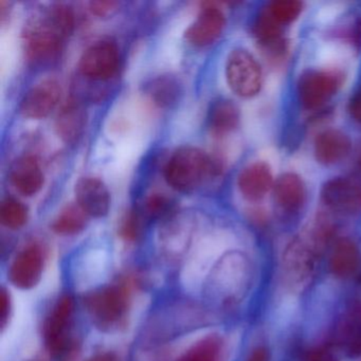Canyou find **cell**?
Wrapping results in <instances>:
<instances>
[{
	"label": "cell",
	"instance_id": "cell-32",
	"mask_svg": "<svg viewBox=\"0 0 361 361\" xmlns=\"http://www.w3.org/2000/svg\"><path fill=\"white\" fill-rule=\"evenodd\" d=\"M83 361H123L121 355L113 348H100L88 355Z\"/></svg>",
	"mask_w": 361,
	"mask_h": 361
},
{
	"label": "cell",
	"instance_id": "cell-1",
	"mask_svg": "<svg viewBox=\"0 0 361 361\" xmlns=\"http://www.w3.org/2000/svg\"><path fill=\"white\" fill-rule=\"evenodd\" d=\"M141 285L138 274H130L86 291L81 305L92 326L104 334L126 331L132 319L135 291Z\"/></svg>",
	"mask_w": 361,
	"mask_h": 361
},
{
	"label": "cell",
	"instance_id": "cell-17",
	"mask_svg": "<svg viewBox=\"0 0 361 361\" xmlns=\"http://www.w3.org/2000/svg\"><path fill=\"white\" fill-rule=\"evenodd\" d=\"M10 180L23 195H35L44 185V173L39 160L32 155L18 158L10 170Z\"/></svg>",
	"mask_w": 361,
	"mask_h": 361
},
{
	"label": "cell",
	"instance_id": "cell-21",
	"mask_svg": "<svg viewBox=\"0 0 361 361\" xmlns=\"http://www.w3.org/2000/svg\"><path fill=\"white\" fill-rule=\"evenodd\" d=\"M90 219L79 204H66L52 221L50 229L56 235H78L87 228Z\"/></svg>",
	"mask_w": 361,
	"mask_h": 361
},
{
	"label": "cell",
	"instance_id": "cell-18",
	"mask_svg": "<svg viewBox=\"0 0 361 361\" xmlns=\"http://www.w3.org/2000/svg\"><path fill=\"white\" fill-rule=\"evenodd\" d=\"M87 122V114L81 102L71 99L59 111L56 130L59 137L67 145H75L81 138Z\"/></svg>",
	"mask_w": 361,
	"mask_h": 361
},
{
	"label": "cell",
	"instance_id": "cell-7",
	"mask_svg": "<svg viewBox=\"0 0 361 361\" xmlns=\"http://www.w3.org/2000/svg\"><path fill=\"white\" fill-rule=\"evenodd\" d=\"M196 227V217L189 211H175L161 221L158 246L162 257L172 262L183 259L191 248Z\"/></svg>",
	"mask_w": 361,
	"mask_h": 361
},
{
	"label": "cell",
	"instance_id": "cell-22",
	"mask_svg": "<svg viewBox=\"0 0 361 361\" xmlns=\"http://www.w3.org/2000/svg\"><path fill=\"white\" fill-rule=\"evenodd\" d=\"M240 123L238 107L230 100H219L211 107L209 126L213 134L225 136L233 132Z\"/></svg>",
	"mask_w": 361,
	"mask_h": 361
},
{
	"label": "cell",
	"instance_id": "cell-13",
	"mask_svg": "<svg viewBox=\"0 0 361 361\" xmlns=\"http://www.w3.org/2000/svg\"><path fill=\"white\" fill-rule=\"evenodd\" d=\"M321 200L337 210H360L361 183L350 177L329 179L321 189Z\"/></svg>",
	"mask_w": 361,
	"mask_h": 361
},
{
	"label": "cell",
	"instance_id": "cell-10",
	"mask_svg": "<svg viewBox=\"0 0 361 361\" xmlns=\"http://www.w3.org/2000/svg\"><path fill=\"white\" fill-rule=\"evenodd\" d=\"M120 65L119 49L113 42L101 41L92 44L82 54L79 68L82 75L97 81L111 79Z\"/></svg>",
	"mask_w": 361,
	"mask_h": 361
},
{
	"label": "cell",
	"instance_id": "cell-33",
	"mask_svg": "<svg viewBox=\"0 0 361 361\" xmlns=\"http://www.w3.org/2000/svg\"><path fill=\"white\" fill-rule=\"evenodd\" d=\"M350 114L353 119L361 123V92H357L350 102Z\"/></svg>",
	"mask_w": 361,
	"mask_h": 361
},
{
	"label": "cell",
	"instance_id": "cell-28",
	"mask_svg": "<svg viewBox=\"0 0 361 361\" xmlns=\"http://www.w3.org/2000/svg\"><path fill=\"white\" fill-rule=\"evenodd\" d=\"M145 214L149 219H160L164 221L166 217L175 212V204L173 200L166 195V194H152L145 204Z\"/></svg>",
	"mask_w": 361,
	"mask_h": 361
},
{
	"label": "cell",
	"instance_id": "cell-9",
	"mask_svg": "<svg viewBox=\"0 0 361 361\" xmlns=\"http://www.w3.org/2000/svg\"><path fill=\"white\" fill-rule=\"evenodd\" d=\"M342 73L326 69H312L300 75L297 92L300 104L308 111L324 105L342 84Z\"/></svg>",
	"mask_w": 361,
	"mask_h": 361
},
{
	"label": "cell",
	"instance_id": "cell-11",
	"mask_svg": "<svg viewBox=\"0 0 361 361\" xmlns=\"http://www.w3.org/2000/svg\"><path fill=\"white\" fill-rule=\"evenodd\" d=\"M60 83L46 79L28 90L20 103V113L30 119H44L56 109L61 98Z\"/></svg>",
	"mask_w": 361,
	"mask_h": 361
},
{
	"label": "cell",
	"instance_id": "cell-19",
	"mask_svg": "<svg viewBox=\"0 0 361 361\" xmlns=\"http://www.w3.org/2000/svg\"><path fill=\"white\" fill-rule=\"evenodd\" d=\"M223 343L216 334H206L177 350L168 361H221Z\"/></svg>",
	"mask_w": 361,
	"mask_h": 361
},
{
	"label": "cell",
	"instance_id": "cell-26",
	"mask_svg": "<svg viewBox=\"0 0 361 361\" xmlns=\"http://www.w3.org/2000/svg\"><path fill=\"white\" fill-rule=\"evenodd\" d=\"M303 10V4L298 0H274L264 10L266 14L276 23L278 26L295 22Z\"/></svg>",
	"mask_w": 361,
	"mask_h": 361
},
{
	"label": "cell",
	"instance_id": "cell-25",
	"mask_svg": "<svg viewBox=\"0 0 361 361\" xmlns=\"http://www.w3.org/2000/svg\"><path fill=\"white\" fill-rule=\"evenodd\" d=\"M145 232V219L138 210L130 209L126 211L119 221L118 235L128 245L140 242Z\"/></svg>",
	"mask_w": 361,
	"mask_h": 361
},
{
	"label": "cell",
	"instance_id": "cell-12",
	"mask_svg": "<svg viewBox=\"0 0 361 361\" xmlns=\"http://www.w3.org/2000/svg\"><path fill=\"white\" fill-rule=\"evenodd\" d=\"M225 25V14L221 8L215 4H204L195 22L185 31V39L197 47L210 45L221 37Z\"/></svg>",
	"mask_w": 361,
	"mask_h": 361
},
{
	"label": "cell",
	"instance_id": "cell-4",
	"mask_svg": "<svg viewBox=\"0 0 361 361\" xmlns=\"http://www.w3.org/2000/svg\"><path fill=\"white\" fill-rule=\"evenodd\" d=\"M48 259L47 246L42 240H29L10 261L7 269L8 282L18 290H33L43 280Z\"/></svg>",
	"mask_w": 361,
	"mask_h": 361
},
{
	"label": "cell",
	"instance_id": "cell-34",
	"mask_svg": "<svg viewBox=\"0 0 361 361\" xmlns=\"http://www.w3.org/2000/svg\"><path fill=\"white\" fill-rule=\"evenodd\" d=\"M27 361H41V360H35H35H27Z\"/></svg>",
	"mask_w": 361,
	"mask_h": 361
},
{
	"label": "cell",
	"instance_id": "cell-6",
	"mask_svg": "<svg viewBox=\"0 0 361 361\" xmlns=\"http://www.w3.org/2000/svg\"><path fill=\"white\" fill-rule=\"evenodd\" d=\"M23 37L27 58L33 64H50L60 56L64 37L54 28L47 14L30 18Z\"/></svg>",
	"mask_w": 361,
	"mask_h": 361
},
{
	"label": "cell",
	"instance_id": "cell-5",
	"mask_svg": "<svg viewBox=\"0 0 361 361\" xmlns=\"http://www.w3.org/2000/svg\"><path fill=\"white\" fill-rule=\"evenodd\" d=\"M248 278L246 257L238 251L228 250L212 266L204 286L211 297L227 299L238 295L244 288Z\"/></svg>",
	"mask_w": 361,
	"mask_h": 361
},
{
	"label": "cell",
	"instance_id": "cell-31",
	"mask_svg": "<svg viewBox=\"0 0 361 361\" xmlns=\"http://www.w3.org/2000/svg\"><path fill=\"white\" fill-rule=\"evenodd\" d=\"M119 8L117 1H92L90 4V9L94 16L99 18H107L111 16Z\"/></svg>",
	"mask_w": 361,
	"mask_h": 361
},
{
	"label": "cell",
	"instance_id": "cell-2",
	"mask_svg": "<svg viewBox=\"0 0 361 361\" xmlns=\"http://www.w3.org/2000/svg\"><path fill=\"white\" fill-rule=\"evenodd\" d=\"M78 302L71 293L54 300L44 316L41 337L50 358L54 361H77L81 356L82 341L75 334Z\"/></svg>",
	"mask_w": 361,
	"mask_h": 361
},
{
	"label": "cell",
	"instance_id": "cell-30",
	"mask_svg": "<svg viewBox=\"0 0 361 361\" xmlns=\"http://www.w3.org/2000/svg\"><path fill=\"white\" fill-rule=\"evenodd\" d=\"M297 310V300L293 297H286L282 300L279 307L276 308V318L281 326L288 324L291 318L295 316Z\"/></svg>",
	"mask_w": 361,
	"mask_h": 361
},
{
	"label": "cell",
	"instance_id": "cell-29",
	"mask_svg": "<svg viewBox=\"0 0 361 361\" xmlns=\"http://www.w3.org/2000/svg\"><path fill=\"white\" fill-rule=\"evenodd\" d=\"M13 314V300L8 288L3 286L0 291V324L1 329H5L11 320Z\"/></svg>",
	"mask_w": 361,
	"mask_h": 361
},
{
	"label": "cell",
	"instance_id": "cell-27",
	"mask_svg": "<svg viewBox=\"0 0 361 361\" xmlns=\"http://www.w3.org/2000/svg\"><path fill=\"white\" fill-rule=\"evenodd\" d=\"M54 28L64 39L73 33L75 28V14L69 6L56 4L46 12Z\"/></svg>",
	"mask_w": 361,
	"mask_h": 361
},
{
	"label": "cell",
	"instance_id": "cell-14",
	"mask_svg": "<svg viewBox=\"0 0 361 361\" xmlns=\"http://www.w3.org/2000/svg\"><path fill=\"white\" fill-rule=\"evenodd\" d=\"M75 200L90 217L106 216L111 208V194L106 185L96 177H83L75 187Z\"/></svg>",
	"mask_w": 361,
	"mask_h": 361
},
{
	"label": "cell",
	"instance_id": "cell-8",
	"mask_svg": "<svg viewBox=\"0 0 361 361\" xmlns=\"http://www.w3.org/2000/svg\"><path fill=\"white\" fill-rule=\"evenodd\" d=\"M228 85L242 98L257 96L262 87L263 73L259 62L246 49L232 50L226 64Z\"/></svg>",
	"mask_w": 361,
	"mask_h": 361
},
{
	"label": "cell",
	"instance_id": "cell-20",
	"mask_svg": "<svg viewBox=\"0 0 361 361\" xmlns=\"http://www.w3.org/2000/svg\"><path fill=\"white\" fill-rule=\"evenodd\" d=\"M274 196L276 204L283 209L295 210L305 200V183L299 175L285 173L274 183Z\"/></svg>",
	"mask_w": 361,
	"mask_h": 361
},
{
	"label": "cell",
	"instance_id": "cell-23",
	"mask_svg": "<svg viewBox=\"0 0 361 361\" xmlns=\"http://www.w3.org/2000/svg\"><path fill=\"white\" fill-rule=\"evenodd\" d=\"M183 94V86L178 79L173 75H160L149 86V94L159 107L174 106Z\"/></svg>",
	"mask_w": 361,
	"mask_h": 361
},
{
	"label": "cell",
	"instance_id": "cell-3",
	"mask_svg": "<svg viewBox=\"0 0 361 361\" xmlns=\"http://www.w3.org/2000/svg\"><path fill=\"white\" fill-rule=\"evenodd\" d=\"M221 164L219 160L198 147L185 145L179 147L169 159L164 170L166 183L181 193L195 191L207 177L219 174Z\"/></svg>",
	"mask_w": 361,
	"mask_h": 361
},
{
	"label": "cell",
	"instance_id": "cell-24",
	"mask_svg": "<svg viewBox=\"0 0 361 361\" xmlns=\"http://www.w3.org/2000/svg\"><path fill=\"white\" fill-rule=\"evenodd\" d=\"M28 208L20 200L8 197L0 204V223L9 230H20L28 223Z\"/></svg>",
	"mask_w": 361,
	"mask_h": 361
},
{
	"label": "cell",
	"instance_id": "cell-16",
	"mask_svg": "<svg viewBox=\"0 0 361 361\" xmlns=\"http://www.w3.org/2000/svg\"><path fill=\"white\" fill-rule=\"evenodd\" d=\"M352 142L348 135L337 128L323 130L314 140V153L317 161L331 166L343 160L350 154Z\"/></svg>",
	"mask_w": 361,
	"mask_h": 361
},
{
	"label": "cell",
	"instance_id": "cell-15",
	"mask_svg": "<svg viewBox=\"0 0 361 361\" xmlns=\"http://www.w3.org/2000/svg\"><path fill=\"white\" fill-rule=\"evenodd\" d=\"M271 169L266 162L255 161L243 169L238 175V187L246 200H262L274 188Z\"/></svg>",
	"mask_w": 361,
	"mask_h": 361
}]
</instances>
